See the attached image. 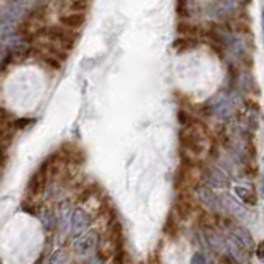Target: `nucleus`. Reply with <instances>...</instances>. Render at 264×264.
Returning <instances> with one entry per match:
<instances>
[{"label":"nucleus","mask_w":264,"mask_h":264,"mask_svg":"<svg viewBox=\"0 0 264 264\" xmlns=\"http://www.w3.org/2000/svg\"><path fill=\"white\" fill-rule=\"evenodd\" d=\"M97 246H99V233L96 230H89L76 238L73 243V251L80 258H88L96 253Z\"/></svg>","instance_id":"f257e3e1"},{"label":"nucleus","mask_w":264,"mask_h":264,"mask_svg":"<svg viewBox=\"0 0 264 264\" xmlns=\"http://www.w3.org/2000/svg\"><path fill=\"white\" fill-rule=\"evenodd\" d=\"M195 193H196V198L201 201V205H203L205 208L215 211V213L225 211V206H223V203H221V198L220 196H216L213 193V190L208 188L206 185H200V187H196Z\"/></svg>","instance_id":"f03ea898"},{"label":"nucleus","mask_w":264,"mask_h":264,"mask_svg":"<svg viewBox=\"0 0 264 264\" xmlns=\"http://www.w3.org/2000/svg\"><path fill=\"white\" fill-rule=\"evenodd\" d=\"M89 225H91V215L88 213L86 210L76 208L73 213H71V220H70L71 235H75L78 238L80 235H83V233H86Z\"/></svg>","instance_id":"7ed1b4c3"},{"label":"nucleus","mask_w":264,"mask_h":264,"mask_svg":"<svg viewBox=\"0 0 264 264\" xmlns=\"http://www.w3.org/2000/svg\"><path fill=\"white\" fill-rule=\"evenodd\" d=\"M203 178L206 183L216 188H228L231 185V180L228 178L221 170L215 169V167H206L203 170Z\"/></svg>","instance_id":"20e7f679"},{"label":"nucleus","mask_w":264,"mask_h":264,"mask_svg":"<svg viewBox=\"0 0 264 264\" xmlns=\"http://www.w3.org/2000/svg\"><path fill=\"white\" fill-rule=\"evenodd\" d=\"M46 180H48V162H45V165L37 170L33 174V177L30 178L28 182V191L32 195H38L43 191V188L46 187Z\"/></svg>","instance_id":"39448f33"},{"label":"nucleus","mask_w":264,"mask_h":264,"mask_svg":"<svg viewBox=\"0 0 264 264\" xmlns=\"http://www.w3.org/2000/svg\"><path fill=\"white\" fill-rule=\"evenodd\" d=\"M226 253L238 263H241V264L248 263V251L233 236L226 238Z\"/></svg>","instance_id":"423d86ee"},{"label":"nucleus","mask_w":264,"mask_h":264,"mask_svg":"<svg viewBox=\"0 0 264 264\" xmlns=\"http://www.w3.org/2000/svg\"><path fill=\"white\" fill-rule=\"evenodd\" d=\"M230 233L235 240L240 243V245L245 248L246 251H251L255 248V243H253V238L250 235V231H246V228L243 226H230Z\"/></svg>","instance_id":"0eeeda50"},{"label":"nucleus","mask_w":264,"mask_h":264,"mask_svg":"<svg viewBox=\"0 0 264 264\" xmlns=\"http://www.w3.org/2000/svg\"><path fill=\"white\" fill-rule=\"evenodd\" d=\"M85 12H66L60 17V23L63 28L73 30L85 23Z\"/></svg>","instance_id":"6e6552de"},{"label":"nucleus","mask_w":264,"mask_h":264,"mask_svg":"<svg viewBox=\"0 0 264 264\" xmlns=\"http://www.w3.org/2000/svg\"><path fill=\"white\" fill-rule=\"evenodd\" d=\"M205 236L211 250H215L216 253H226V238L221 236L218 231L210 230L208 228V230L205 231Z\"/></svg>","instance_id":"1a4fd4ad"},{"label":"nucleus","mask_w":264,"mask_h":264,"mask_svg":"<svg viewBox=\"0 0 264 264\" xmlns=\"http://www.w3.org/2000/svg\"><path fill=\"white\" fill-rule=\"evenodd\" d=\"M221 203H223L225 210H230L235 216H240V218H245V216H246L245 208L238 205L235 200L230 198V196H226V195H225V196H221Z\"/></svg>","instance_id":"9d476101"},{"label":"nucleus","mask_w":264,"mask_h":264,"mask_svg":"<svg viewBox=\"0 0 264 264\" xmlns=\"http://www.w3.org/2000/svg\"><path fill=\"white\" fill-rule=\"evenodd\" d=\"M213 112L221 119H228L233 114V104L226 99V97H221L218 104L213 106Z\"/></svg>","instance_id":"9b49d317"},{"label":"nucleus","mask_w":264,"mask_h":264,"mask_svg":"<svg viewBox=\"0 0 264 264\" xmlns=\"http://www.w3.org/2000/svg\"><path fill=\"white\" fill-rule=\"evenodd\" d=\"M17 27L18 25H12L7 22H0V43L7 40H12L17 35Z\"/></svg>","instance_id":"f8f14e48"},{"label":"nucleus","mask_w":264,"mask_h":264,"mask_svg":"<svg viewBox=\"0 0 264 264\" xmlns=\"http://www.w3.org/2000/svg\"><path fill=\"white\" fill-rule=\"evenodd\" d=\"M40 220H41V223H43L45 230H53V228L56 226V215L51 210H46V208L41 210Z\"/></svg>","instance_id":"ddd939ff"},{"label":"nucleus","mask_w":264,"mask_h":264,"mask_svg":"<svg viewBox=\"0 0 264 264\" xmlns=\"http://www.w3.org/2000/svg\"><path fill=\"white\" fill-rule=\"evenodd\" d=\"M235 193L240 196V198L245 201V203L256 205V196H255V193H253L250 188H246V187H235Z\"/></svg>","instance_id":"4468645a"},{"label":"nucleus","mask_w":264,"mask_h":264,"mask_svg":"<svg viewBox=\"0 0 264 264\" xmlns=\"http://www.w3.org/2000/svg\"><path fill=\"white\" fill-rule=\"evenodd\" d=\"M68 263V255L63 250H58L53 253V256L50 258V264H66Z\"/></svg>","instance_id":"2eb2a0df"},{"label":"nucleus","mask_w":264,"mask_h":264,"mask_svg":"<svg viewBox=\"0 0 264 264\" xmlns=\"http://www.w3.org/2000/svg\"><path fill=\"white\" fill-rule=\"evenodd\" d=\"M8 162V154H7V149L3 147V144L0 142V169H3L5 165Z\"/></svg>","instance_id":"dca6fc26"},{"label":"nucleus","mask_w":264,"mask_h":264,"mask_svg":"<svg viewBox=\"0 0 264 264\" xmlns=\"http://www.w3.org/2000/svg\"><path fill=\"white\" fill-rule=\"evenodd\" d=\"M191 264H206L205 256L201 255V253H195V255L191 256Z\"/></svg>","instance_id":"f3484780"},{"label":"nucleus","mask_w":264,"mask_h":264,"mask_svg":"<svg viewBox=\"0 0 264 264\" xmlns=\"http://www.w3.org/2000/svg\"><path fill=\"white\" fill-rule=\"evenodd\" d=\"M256 256L260 258V260H264V240L256 248Z\"/></svg>","instance_id":"a211bd4d"},{"label":"nucleus","mask_w":264,"mask_h":264,"mask_svg":"<svg viewBox=\"0 0 264 264\" xmlns=\"http://www.w3.org/2000/svg\"><path fill=\"white\" fill-rule=\"evenodd\" d=\"M86 264H102V263H101V260H99V258H91V260L88 261Z\"/></svg>","instance_id":"6ab92c4d"},{"label":"nucleus","mask_w":264,"mask_h":264,"mask_svg":"<svg viewBox=\"0 0 264 264\" xmlns=\"http://www.w3.org/2000/svg\"><path fill=\"white\" fill-rule=\"evenodd\" d=\"M261 195L264 198V172H263V182H261Z\"/></svg>","instance_id":"aec40b11"},{"label":"nucleus","mask_w":264,"mask_h":264,"mask_svg":"<svg viewBox=\"0 0 264 264\" xmlns=\"http://www.w3.org/2000/svg\"><path fill=\"white\" fill-rule=\"evenodd\" d=\"M261 20H263V37H264V10H263V18Z\"/></svg>","instance_id":"412c9836"}]
</instances>
